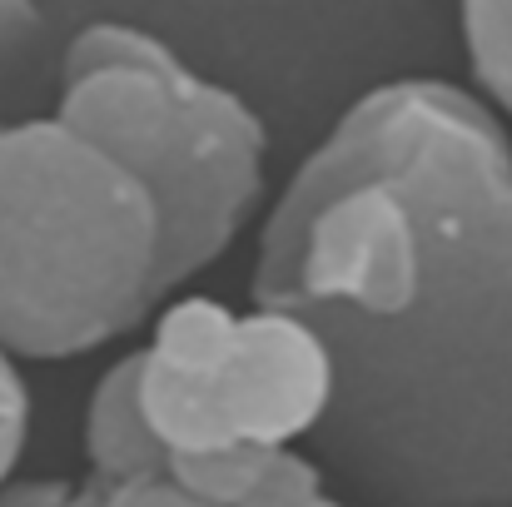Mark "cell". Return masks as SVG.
<instances>
[{
    "mask_svg": "<svg viewBox=\"0 0 512 507\" xmlns=\"http://www.w3.org/2000/svg\"><path fill=\"white\" fill-rule=\"evenodd\" d=\"M249 299L329 348L324 473L368 507H512V125L478 90H363L274 194Z\"/></svg>",
    "mask_w": 512,
    "mask_h": 507,
    "instance_id": "6da1fadb",
    "label": "cell"
},
{
    "mask_svg": "<svg viewBox=\"0 0 512 507\" xmlns=\"http://www.w3.org/2000/svg\"><path fill=\"white\" fill-rule=\"evenodd\" d=\"M165 294V224L140 179L55 115L0 120V353L110 348Z\"/></svg>",
    "mask_w": 512,
    "mask_h": 507,
    "instance_id": "7a4b0ae2",
    "label": "cell"
},
{
    "mask_svg": "<svg viewBox=\"0 0 512 507\" xmlns=\"http://www.w3.org/2000/svg\"><path fill=\"white\" fill-rule=\"evenodd\" d=\"M50 115L155 199L170 289L219 264L269 199V125L259 110L145 25H80L60 50Z\"/></svg>",
    "mask_w": 512,
    "mask_h": 507,
    "instance_id": "3957f363",
    "label": "cell"
},
{
    "mask_svg": "<svg viewBox=\"0 0 512 507\" xmlns=\"http://www.w3.org/2000/svg\"><path fill=\"white\" fill-rule=\"evenodd\" d=\"M130 358L145 418L170 458L304 448L334 403V363L319 334L254 299L249 309L209 294L170 299Z\"/></svg>",
    "mask_w": 512,
    "mask_h": 507,
    "instance_id": "277c9868",
    "label": "cell"
},
{
    "mask_svg": "<svg viewBox=\"0 0 512 507\" xmlns=\"http://www.w3.org/2000/svg\"><path fill=\"white\" fill-rule=\"evenodd\" d=\"M85 478L95 483H135L160 478L170 468L165 443L155 438L140 388H135V358L120 353L90 388L85 403Z\"/></svg>",
    "mask_w": 512,
    "mask_h": 507,
    "instance_id": "5b68a950",
    "label": "cell"
},
{
    "mask_svg": "<svg viewBox=\"0 0 512 507\" xmlns=\"http://www.w3.org/2000/svg\"><path fill=\"white\" fill-rule=\"evenodd\" d=\"M473 90L512 125V0H458Z\"/></svg>",
    "mask_w": 512,
    "mask_h": 507,
    "instance_id": "8992f818",
    "label": "cell"
},
{
    "mask_svg": "<svg viewBox=\"0 0 512 507\" xmlns=\"http://www.w3.org/2000/svg\"><path fill=\"white\" fill-rule=\"evenodd\" d=\"M50 50V20L40 0H0V100L25 90Z\"/></svg>",
    "mask_w": 512,
    "mask_h": 507,
    "instance_id": "52a82bcc",
    "label": "cell"
},
{
    "mask_svg": "<svg viewBox=\"0 0 512 507\" xmlns=\"http://www.w3.org/2000/svg\"><path fill=\"white\" fill-rule=\"evenodd\" d=\"M70 507H209V503H199L194 493H184V488L174 483L170 473H160V478H135V483H95V478H80Z\"/></svg>",
    "mask_w": 512,
    "mask_h": 507,
    "instance_id": "ba28073f",
    "label": "cell"
},
{
    "mask_svg": "<svg viewBox=\"0 0 512 507\" xmlns=\"http://www.w3.org/2000/svg\"><path fill=\"white\" fill-rule=\"evenodd\" d=\"M30 443V388L15 358L0 353V483L20 468Z\"/></svg>",
    "mask_w": 512,
    "mask_h": 507,
    "instance_id": "9c48e42d",
    "label": "cell"
},
{
    "mask_svg": "<svg viewBox=\"0 0 512 507\" xmlns=\"http://www.w3.org/2000/svg\"><path fill=\"white\" fill-rule=\"evenodd\" d=\"M75 483L60 473H10L0 483V507H70Z\"/></svg>",
    "mask_w": 512,
    "mask_h": 507,
    "instance_id": "30bf717a",
    "label": "cell"
},
{
    "mask_svg": "<svg viewBox=\"0 0 512 507\" xmlns=\"http://www.w3.org/2000/svg\"><path fill=\"white\" fill-rule=\"evenodd\" d=\"M259 507H353V503H343L339 493H329V478H324V483H309V488L279 493V498H269V503H259Z\"/></svg>",
    "mask_w": 512,
    "mask_h": 507,
    "instance_id": "8fae6325",
    "label": "cell"
}]
</instances>
